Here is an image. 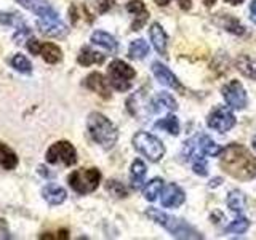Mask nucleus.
Here are the masks:
<instances>
[{
	"instance_id": "40",
	"label": "nucleus",
	"mask_w": 256,
	"mask_h": 240,
	"mask_svg": "<svg viewBox=\"0 0 256 240\" xmlns=\"http://www.w3.org/2000/svg\"><path fill=\"white\" fill-rule=\"evenodd\" d=\"M202 2H204V5H205V6H213L216 0H202Z\"/></svg>"
},
{
	"instance_id": "6",
	"label": "nucleus",
	"mask_w": 256,
	"mask_h": 240,
	"mask_svg": "<svg viewBox=\"0 0 256 240\" xmlns=\"http://www.w3.org/2000/svg\"><path fill=\"white\" fill-rule=\"evenodd\" d=\"M108 76H109L110 85L114 86L117 92H126V90H130L132 80L134 78L136 72L132 66H128L125 61L114 60L109 64Z\"/></svg>"
},
{
	"instance_id": "31",
	"label": "nucleus",
	"mask_w": 256,
	"mask_h": 240,
	"mask_svg": "<svg viewBox=\"0 0 256 240\" xmlns=\"http://www.w3.org/2000/svg\"><path fill=\"white\" fill-rule=\"evenodd\" d=\"M106 190L109 192L112 197H116V198H125L128 196L126 188L120 181H117V180H109L106 182Z\"/></svg>"
},
{
	"instance_id": "33",
	"label": "nucleus",
	"mask_w": 256,
	"mask_h": 240,
	"mask_svg": "<svg viewBox=\"0 0 256 240\" xmlns=\"http://www.w3.org/2000/svg\"><path fill=\"white\" fill-rule=\"evenodd\" d=\"M248 228H250V221L246 218H237L226 228V232L228 234H244V232H246Z\"/></svg>"
},
{
	"instance_id": "18",
	"label": "nucleus",
	"mask_w": 256,
	"mask_h": 240,
	"mask_svg": "<svg viewBox=\"0 0 256 240\" xmlns=\"http://www.w3.org/2000/svg\"><path fill=\"white\" fill-rule=\"evenodd\" d=\"M150 40H152V45L157 50V53L160 54H166V45H168V38H166V34L165 30L162 29L158 22H154L150 26Z\"/></svg>"
},
{
	"instance_id": "23",
	"label": "nucleus",
	"mask_w": 256,
	"mask_h": 240,
	"mask_svg": "<svg viewBox=\"0 0 256 240\" xmlns=\"http://www.w3.org/2000/svg\"><path fill=\"white\" fill-rule=\"evenodd\" d=\"M92 42L94 45H100L102 48H106L108 52H117V48H118V44H117V40L112 37L110 34H108V32H102V30H96L93 32V36H92Z\"/></svg>"
},
{
	"instance_id": "17",
	"label": "nucleus",
	"mask_w": 256,
	"mask_h": 240,
	"mask_svg": "<svg viewBox=\"0 0 256 240\" xmlns=\"http://www.w3.org/2000/svg\"><path fill=\"white\" fill-rule=\"evenodd\" d=\"M149 106H150V110L157 112V114H160V112H173L178 109V104L173 100V96L165 92H160L156 98L149 102Z\"/></svg>"
},
{
	"instance_id": "27",
	"label": "nucleus",
	"mask_w": 256,
	"mask_h": 240,
	"mask_svg": "<svg viewBox=\"0 0 256 240\" xmlns=\"http://www.w3.org/2000/svg\"><path fill=\"white\" fill-rule=\"evenodd\" d=\"M245 196L242 190H230L229 196H228V206L230 208L232 212L240 213L245 208Z\"/></svg>"
},
{
	"instance_id": "25",
	"label": "nucleus",
	"mask_w": 256,
	"mask_h": 240,
	"mask_svg": "<svg viewBox=\"0 0 256 240\" xmlns=\"http://www.w3.org/2000/svg\"><path fill=\"white\" fill-rule=\"evenodd\" d=\"M149 54V45L142 38H136L128 46V56L132 60H142Z\"/></svg>"
},
{
	"instance_id": "41",
	"label": "nucleus",
	"mask_w": 256,
	"mask_h": 240,
	"mask_svg": "<svg viewBox=\"0 0 256 240\" xmlns=\"http://www.w3.org/2000/svg\"><path fill=\"white\" fill-rule=\"evenodd\" d=\"M156 2H157V5H160V6H165L168 2H170V0H156Z\"/></svg>"
},
{
	"instance_id": "29",
	"label": "nucleus",
	"mask_w": 256,
	"mask_h": 240,
	"mask_svg": "<svg viewBox=\"0 0 256 240\" xmlns=\"http://www.w3.org/2000/svg\"><path fill=\"white\" fill-rule=\"evenodd\" d=\"M198 141H200V148H202L204 154L212 156V157H216V156H220V154H221V150H222V149H221L212 138H208V136L202 134V136H198Z\"/></svg>"
},
{
	"instance_id": "13",
	"label": "nucleus",
	"mask_w": 256,
	"mask_h": 240,
	"mask_svg": "<svg viewBox=\"0 0 256 240\" xmlns=\"http://www.w3.org/2000/svg\"><path fill=\"white\" fill-rule=\"evenodd\" d=\"M152 72H154L156 78L162 85L174 88V90H182V85L180 84V80L176 78V76L173 74V72L168 68H165L162 62H157V61L152 62Z\"/></svg>"
},
{
	"instance_id": "12",
	"label": "nucleus",
	"mask_w": 256,
	"mask_h": 240,
	"mask_svg": "<svg viewBox=\"0 0 256 240\" xmlns=\"http://www.w3.org/2000/svg\"><path fill=\"white\" fill-rule=\"evenodd\" d=\"M16 2L22 5L24 8H28V10H30L32 13H36L38 16V20H46L58 14V12L50 4H46L45 0H16Z\"/></svg>"
},
{
	"instance_id": "22",
	"label": "nucleus",
	"mask_w": 256,
	"mask_h": 240,
	"mask_svg": "<svg viewBox=\"0 0 256 240\" xmlns=\"http://www.w3.org/2000/svg\"><path fill=\"white\" fill-rule=\"evenodd\" d=\"M146 165L141 158H136L132 168H130V181H132V188L133 189H140L141 184L144 182V178H146Z\"/></svg>"
},
{
	"instance_id": "9",
	"label": "nucleus",
	"mask_w": 256,
	"mask_h": 240,
	"mask_svg": "<svg viewBox=\"0 0 256 240\" xmlns=\"http://www.w3.org/2000/svg\"><path fill=\"white\" fill-rule=\"evenodd\" d=\"M206 125L210 126L212 130H216L220 133H226L236 125V117L232 116V112L228 108L218 106L208 114Z\"/></svg>"
},
{
	"instance_id": "20",
	"label": "nucleus",
	"mask_w": 256,
	"mask_h": 240,
	"mask_svg": "<svg viewBox=\"0 0 256 240\" xmlns=\"http://www.w3.org/2000/svg\"><path fill=\"white\" fill-rule=\"evenodd\" d=\"M104 60H106V56L100 52H94L93 48L90 46H84L82 50H80L78 56H77V61L80 66H92V64H102Z\"/></svg>"
},
{
	"instance_id": "3",
	"label": "nucleus",
	"mask_w": 256,
	"mask_h": 240,
	"mask_svg": "<svg viewBox=\"0 0 256 240\" xmlns=\"http://www.w3.org/2000/svg\"><path fill=\"white\" fill-rule=\"evenodd\" d=\"M86 126L93 141L100 144L102 149H112L116 146L118 132L106 116L100 114V112H92L86 118Z\"/></svg>"
},
{
	"instance_id": "43",
	"label": "nucleus",
	"mask_w": 256,
	"mask_h": 240,
	"mask_svg": "<svg viewBox=\"0 0 256 240\" xmlns=\"http://www.w3.org/2000/svg\"><path fill=\"white\" fill-rule=\"evenodd\" d=\"M220 182H222V180H220V178H216V180H213V182H212V186L214 188V186H218Z\"/></svg>"
},
{
	"instance_id": "10",
	"label": "nucleus",
	"mask_w": 256,
	"mask_h": 240,
	"mask_svg": "<svg viewBox=\"0 0 256 240\" xmlns=\"http://www.w3.org/2000/svg\"><path fill=\"white\" fill-rule=\"evenodd\" d=\"M224 100L232 109H244L246 106V92L244 85L238 80H232V82L226 84L221 90Z\"/></svg>"
},
{
	"instance_id": "21",
	"label": "nucleus",
	"mask_w": 256,
	"mask_h": 240,
	"mask_svg": "<svg viewBox=\"0 0 256 240\" xmlns=\"http://www.w3.org/2000/svg\"><path fill=\"white\" fill-rule=\"evenodd\" d=\"M236 68L238 69L240 74L256 80V58H252L248 54H240L236 60Z\"/></svg>"
},
{
	"instance_id": "4",
	"label": "nucleus",
	"mask_w": 256,
	"mask_h": 240,
	"mask_svg": "<svg viewBox=\"0 0 256 240\" xmlns=\"http://www.w3.org/2000/svg\"><path fill=\"white\" fill-rule=\"evenodd\" d=\"M69 186L74 189L77 194L86 196L96 190L101 182V172L98 168H82L76 170L69 174Z\"/></svg>"
},
{
	"instance_id": "14",
	"label": "nucleus",
	"mask_w": 256,
	"mask_h": 240,
	"mask_svg": "<svg viewBox=\"0 0 256 240\" xmlns=\"http://www.w3.org/2000/svg\"><path fill=\"white\" fill-rule=\"evenodd\" d=\"M84 85L88 88V90L94 92L96 94H100L101 98H104V100L110 98V90L108 86V82H106V78H104V76L100 74V72H93V74L88 76L85 78Z\"/></svg>"
},
{
	"instance_id": "2",
	"label": "nucleus",
	"mask_w": 256,
	"mask_h": 240,
	"mask_svg": "<svg viewBox=\"0 0 256 240\" xmlns=\"http://www.w3.org/2000/svg\"><path fill=\"white\" fill-rule=\"evenodd\" d=\"M146 216L154 222L160 224L162 228H165L176 238H192V240H196V238L202 240L204 238V236L200 234L197 229H194L190 224H188L184 220L176 218V216H170V214L157 210V208H152V206L148 208Z\"/></svg>"
},
{
	"instance_id": "28",
	"label": "nucleus",
	"mask_w": 256,
	"mask_h": 240,
	"mask_svg": "<svg viewBox=\"0 0 256 240\" xmlns=\"http://www.w3.org/2000/svg\"><path fill=\"white\" fill-rule=\"evenodd\" d=\"M156 128H160V130H166L168 133H172L173 136H176L180 133V122L174 116H166L165 118L158 120L156 124Z\"/></svg>"
},
{
	"instance_id": "30",
	"label": "nucleus",
	"mask_w": 256,
	"mask_h": 240,
	"mask_svg": "<svg viewBox=\"0 0 256 240\" xmlns=\"http://www.w3.org/2000/svg\"><path fill=\"white\" fill-rule=\"evenodd\" d=\"M10 64H12L13 69L21 72V74H30L32 72V64L24 54H14L10 60Z\"/></svg>"
},
{
	"instance_id": "19",
	"label": "nucleus",
	"mask_w": 256,
	"mask_h": 240,
	"mask_svg": "<svg viewBox=\"0 0 256 240\" xmlns=\"http://www.w3.org/2000/svg\"><path fill=\"white\" fill-rule=\"evenodd\" d=\"M42 196L48 205H61L68 198L66 190L58 186V184H48L46 188H44Z\"/></svg>"
},
{
	"instance_id": "37",
	"label": "nucleus",
	"mask_w": 256,
	"mask_h": 240,
	"mask_svg": "<svg viewBox=\"0 0 256 240\" xmlns=\"http://www.w3.org/2000/svg\"><path fill=\"white\" fill-rule=\"evenodd\" d=\"M5 220H0V238H12L10 232H8V226H5Z\"/></svg>"
},
{
	"instance_id": "8",
	"label": "nucleus",
	"mask_w": 256,
	"mask_h": 240,
	"mask_svg": "<svg viewBox=\"0 0 256 240\" xmlns=\"http://www.w3.org/2000/svg\"><path fill=\"white\" fill-rule=\"evenodd\" d=\"M28 50L32 54L42 56V58L48 62V64H56L62 60V52L58 45L50 44V42H38L36 38H29L28 42Z\"/></svg>"
},
{
	"instance_id": "32",
	"label": "nucleus",
	"mask_w": 256,
	"mask_h": 240,
	"mask_svg": "<svg viewBox=\"0 0 256 240\" xmlns=\"http://www.w3.org/2000/svg\"><path fill=\"white\" fill-rule=\"evenodd\" d=\"M222 28L226 29L228 32H230V34H236V36H242L245 32V28L240 24L236 18H232V16L226 14V18L222 20Z\"/></svg>"
},
{
	"instance_id": "26",
	"label": "nucleus",
	"mask_w": 256,
	"mask_h": 240,
	"mask_svg": "<svg viewBox=\"0 0 256 240\" xmlns=\"http://www.w3.org/2000/svg\"><path fill=\"white\" fill-rule=\"evenodd\" d=\"M162 189H164V180L162 178H156V180L149 181L146 186H144L142 196L146 200H149V202H154V200L160 196Z\"/></svg>"
},
{
	"instance_id": "42",
	"label": "nucleus",
	"mask_w": 256,
	"mask_h": 240,
	"mask_svg": "<svg viewBox=\"0 0 256 240\" xmlns=\"http://www.w3.org/2000/svg\"><path fill=\"white\" fill-rule=\"evenodd\" d=\"M226 2H229V4H232V5H238V4H242L244 0H226Z\"/></svg>"
},
{
	"instance_id": "24",
	"label": "nucleus",
	"mask_w": 256,
	"mask_h": 240,
	"mask_svg": "<svg viewBox=\"0 0 256 240\" xmlns=\"http://www.w3.org/2000/svg\"><path fill=\"white\" fill-rule=\"evenodd\" d=\"M18 165V157L13 152V149H10L6 144L0 142V166L4 170H13Z\"/></svg>"
},
{
	"instance_id": "11",
	"label": "nucleus",
	"mask_w": 256,
	"mask_h": 240,
	"mask_svg": "<svg viewBox=\"0 0 256 240\" xmlns=\"http://www.w3.org/2000/svg\"><path fill=\"white\" fill-rule=\"evenodd\" d=\"M37 26H38V30L48 37H64V36H68V32H69L68 26L61 21L60 14L52 16V18H46V20H38Z\"/></svg>"
},
{
	"instance_id": "39",
	"label": "nucleus",
	"mask_w": 256,
	"mask_h": 240,
	"mask_svg": "<svg viewBox=\"0 0 256 240\" xmlns=\"http://www.w3.org/2000/svg\"><path fill=\"white\" fill-rule=\"evenodd\" d=\"M250 18H252V21L256 24V0H253V4H252V6H250Z\"/></svg>"
},
{
	"instance_id": "44",
	"label": "nucleus",
	"mask_w": 256,
	"mask_h": 240,
	"mask_svg": "<svg viewBox=\"0 0 256 240\" xmlns=\"http://www.w3.org/2000/svg\"><path fill=\"white\" fill-rule=\"evenodd\" d=\"M253 149H254V152H256V136L253 138Z\"/></svg>"
},
{
	"instance_id": "7",
	"label": "nucleus",
	"mask_w": 256,
	"mask_h": 240,
	"mask_svg": "<svg viewBox=\"0 0 256 240\" xmlns=\"http://www.w3.org/2000/svg\"><path fill=\"white\" fill-rule=\"evenodd\" d=\"M45 158L48 164H62L70 166L77 164V150L69 141H58L48 148Z\"/></svg>"
},
{
	"instance_id": "35",
	"label": "nucleus",
	"mask_w": 256,
	"mask_h": 240,
	"mask_svg": "<svg viewBox=\"0 0 256 240\" xmlns=\"http://www.w3.org/2000/svg\"><path fill=\"white\" fill-rule=\"evenodd\" d=\"M192 168H194V172H196L197 174H200V176H206V174H208L205 160H198V162L192 164Z\"/></svg>"
},
{
	"instance_id": "38",
	"label": "nucleus",
	"mask_w": 256,
	"mask_h": 240,
	"mask_svg": "<svg viewBox=\"0 0 256 240\" xmlns=\"http://www.w3.org/2000/svg\"><path fill=\"white\" fill-rule=\"evenodd\" d=\"M176 2L180 4V6L182 8V10H190V6H192L190 0H176Z\"/></svg>"
},
{
	"instance_id": "36",
	"label": "nucleus",
	"mask_w": 256,
	"mask_h": 240,
	"mask_svg": "<svg viewBox=\"0 0 256 240\" xmlns=\"http://www.w3.org/2000/svg\"><path fill=\"white\" fill-rule=\"evenodd\" d=\"M69 237V232L68 230H60L58 234H42L40 238H60V240H64Z\"/></svg>"
},
{
	"instance_id": "34",
	"label": "nucleus",
	"mask_w": 256,
	"mask_h": 240,
	"mask_svg": "<svg viewBox=\"0 0 256 240\" xmlns=\"http://www.w3.org/2000/svg\"><path fill=\"white\" fill-rule=\"evenodd\" d=\"M0 24H6V26H18L22 28V20L18 13H0Z\"/></svg>"
},
{
	"instance_id": "15",
	"label": "nucleus",
	"mask_w": 256,
	"mask_h": 240,
	"mask_svg": "<svg viewBox=\"0 0 256 240\" xmlns=\"http://www.w3.org/2000/svg\"><path fill=\"white\" fill-rule=\"evenodd\" d=\"M184 190L178 186V184H168V186L165 188V190L162 192V205L165 208H176L182 205L184 202Z\"/></svg>"
},
{
	"instance_id": "5",
	"label": "nucleus",
	"mask_w": 256,
	"mask_h": 240,
	"mask_svg": "<svg viewBox=\"0 0 256 240\" xmlns=\"http://www.w3.org/2000/svg\"><path fill=\"white\" fill-rule=\"evenodd\" d=\"M133 146L140 154H142L150 162H158L165 154V148L162 141L156 138L154 134L146 132H138L133 136Z\"/></svg>"
},
{
	"instance_id": "16",
	"label": "nucleus",
	"mask_w": 256,
	"mask_h": 240,
	"mask_svg": "<svg viewBox=\"0 0 256 240\" xmlns=\"http://www.w3.org/2000/svg\"><path fill=\"white\" fill-rule=\"evenodd\" d=\"M126 12L134 14V21L132 22V30H140L144 24L149 20V12L141 0H132L130 4H126Z\"/></svg>"
},
{
	"instance_id": "1",
	"label": "nucleus",
	"mask_w": 256,
	"mask_h": 240,
	"mask_svg": "<svg viewBox=\"0 0 256 240\" xmlns=\"http://www.w3.org/2000/svg\"><path fill=\"white\" fill-rule=\"evenodd\" d=\"M220 156V166L232 178L248 181L256 176V158L242 144H229Z\"/></svg>"
}]
</instances>
